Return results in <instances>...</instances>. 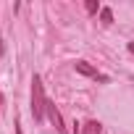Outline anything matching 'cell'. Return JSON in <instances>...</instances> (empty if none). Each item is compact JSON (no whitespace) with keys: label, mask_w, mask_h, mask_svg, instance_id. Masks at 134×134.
<instances>
[{"label":"cell","mask_w":134,"mask_h":134,"mask_svg":"<svg viewBox=\"0 0 134 134\" xmlns=\"http://www.w3.org/2000/svg\"><path fill=\"white\" fill-rule=\"evenodd\" d=\"M47 95H45V87H42V79L34 74L32 76V116L34 121H42L47 116Z\"/></svg>","instance_id":"cell-1"},{"label":"cell","mask_w":134,"mask_h":134,"mask_svg":"<svg viewBox=\"0 0 134 134\" xmlns=\"http://www.w3.org/2000/svg\"><path fill=\"white\" fill-rule=\"evenodd\" d=\"M74 69H76L79 74H84V76H90V79H95V82H103V84L108 82V76H105V74H100V71L95 69V66H90L87 60H76V63H74Z\"/></svg>","instance_id":"cell-2"},{"label":"cell","mask_w":134,"mask_h":134,"mask_svg":"<svg viewBox=\"0 0 134 134\" xmlns=\"http://www.w3.org/2000/svg\"><path fill=\"white\" fill-rule=\"evenodd\" d=\"M47 118H50V124L55 126L58 134H69V129L63 126V116H60V110L55 108V103H47Z\"/></svg>","instance_id":"cell-3"},{"label":"cell","mask_w":134,"mask_h":134,"mask_svg":"<svg viewBox=\"0 0 134 134\" xmlns=\"http://www.w3.org/2000/svg\"><path fill=\"white\" fill-rule=\"evenodd\" d=\"M82 134H103V126H100V121H87V124L82 126Z\"/></svg>","instance_id":"cell-4"},{"label":"cell","mask_w":134,"mask_h":134,"mask_svg":"<svg viewBox=\"0 0 134 134\" xmlns=\"http://www.w3.org/2000/svg\"><path fill=\"white\" fill-rule=\"evenodd\" d=\"M100 19H103L105 26H110V24H113V13H110V8H103V11H100Z\"/></svg>","instance_id":"cell-5"},{"label":"cell","mask_w":134,"mask_h":134,"mask_svg":"<svg viewBox=\"0 0 134 134\" xmlns=\"http://www.w3.org/2000/svg\"><path fill=\"white\" fill-rule=\"evenodd\" d=\"M87 11L90 13H97L100 11V3H97V0H87Z\"/></svg>","instance_id":"cell-6"},{"label":"cell","mask_w":134,"mask_h":134,"mask_svg":"<svg viewBox=\"0 0 134 134\" xmlns=\"http://www.w3.org/2000/svg\"><path fill=\"white\" fill-rule=\"evenodd\" d=\"M16 134H21V124L19 121H16Z\"/></svg>","instance_id":"cell-7"},{"label":"cell","mask_w":134,"mask_h":134,"mask_svg":"<svg viewBox=\"0 0 134 134\" xmlns=\"http://www.w3.org/2000/svg\"><path fill=\"white\" fill-rule=\"evenodd\" d=\"M129 53H131V55H134V42H129Z\"/></svg>","instance_id":"cell-8"}]
</instances>
